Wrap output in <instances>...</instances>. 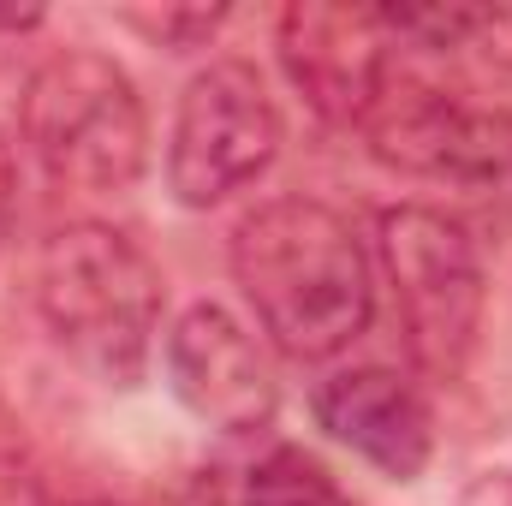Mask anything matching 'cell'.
<instances>
[{
	"label": "cell",
	"instance_id": "cell-1",
	"mask_svg": "<svg viewBox=\"0 0 512 506\" xmlns=\"http://www.w3.org/2000/svg\"><path fill=\"white\" fill-rule=\"evenodd\" d=\"M233 280L256 328L298 364L340 358L376 316V262L316 197H274L233 227Z\"/></svg>",
	"mask_w": 512,
	"mask_h": 506
},
{
	"label": "cell",
	"instance_id": "cell-2",
	"mask_svg": "<svg viewBox=\"0 0 512 506\" xmlns=\"http://www.w3.org/2000/svg\"><path fill=\"white\" fill-rule=\"evenodd\" d=\"M48 340L102 387H137L149 370L167 280L149 251L108 221H66L42 239L30 274Z\"/></svg>",
	"mask_w": 512,
	"mask_h": 506
},
{
	"label": "cell",
	"instance_id": "cell-3",
	"mask_svg": "<svg viewBox=\"0 0 512 506\" xmlns=\"http://www.w3.org/2000/svg\"><path fill=\"white\" fill-rule=\"evenodd\" d=\"M18 131L36 167L78 197H120L149 167V114L131 72L102 48L48 54L18 96Z\"/></svg>",
	"mask_w": 512,
	"mask_h": 506
},
{
	"label": "cell",
	"instance_id": "cell-4",
	"mask_svg": "<svg viewBox=\"0 0 512 506\" xmlns=\"http://www.w3.org/2000/svg\"><path fill=\"white\" fill-rule=\"evenodd\" d=\"M376 262L393 286V316L411 364L435 381H453L477 352L489 304L471 227L429 203H393L376 215Z\"/></svg>",
	"mask_w": 512,
	"mask_h": 506
},
{
	"label": "cell",
	"instance_id": "cell-5",
	"mask_svg": "<svg viewBox=\"0 0 512 506\" xmlns=\"http://www.w3.org/2000/svg\"><path fill=\"white\" fill-rule=\"evenodd\" d=\"M280 108L245 60H209L173 108L167 131V191L185 209H221L256 185L280 155Z\"/></svg>",
	"mask_w": 512,
	"mask_h": 506
},
{
	"label": "cell",
	"instance_id": "cell-6",
	"mask_svg": "<svg viewBox=\"0 0 512 506\" xmlns=\"http://www.w3.org/2000/svg\"><path fill=\"white\" fill-rule=\"evenodd\" d=\"M274 48L292 90L328 126H364L399 60L382 6H340V0H292L274 24Z\"/></svg>",
	"mask_w": 512,
	"mask_h": 506
},
{
	"label": "cell",
	"instance_id": "cell-7",
	"mask_svg": "<svg viewBox=\"0 0 512 506\" xmlns=\"http://www.w3.org/2000/svg\"><path fill=\"white\" fill-rule=\"evenodd\" d=\"M167 381L173 399L215 435H256L280 411V381L268 370L256 334L227 304H185L179 322L167 328Z\"/></svg>",
	"mask_w": 512,
	"mask_h": 506
},
{
	"label": "cell",
	"instance_id": "cell-8",
	"mask_svg": "<svg viewBox=\"0 0 512 506\" xmlns=\"http://www.w3.org/2000/svg\"><path fill=\"white\" fill-rule=\"evenodd\" d=\"M310 411L346 453H358L387 483H417L429 471V459H435L429 399L417 393V381L387 370V364L328 376L310 393Z\"/></svg>",
	"mask_w": 512,
	"mask_h": 506
},
{
	"label": "cell",
	"instance_id": "cell-9",
	"mask_svg": "<svg viewBox=\"0 0 512 506\" xmlns=\"http://www.w3.org/2000/svg\"><path fill=\"white\" fill-rule=\"evenodd\" d=\"M465 108L471 102L459 90H447V84H435V78L393 60L382 96H376V108L364 120L370 155L393 173H405V179H435V167L447 155V137H453Z\"/></svg>",
	"mask_w": 512,
	"mask_h": 506
},
{
	"label": "cell",
	"instance_id": "cell-10",
	"mask_svg": "<svg viewBox=\"0 0 512 506\" xmlns=\"http://www.w3.org/2000/svg\"><path fill=\"white\" fill-rule=\"evenodd\" d=\"M429 185H447L477 209H512V108H465Z\"/></svg>",
	"mask_w": 512,
	"mask_h": 506
},
{
	"label": "cell",
	"instance_id": "cell-11",
	"mask_svg": "<svg viewBox=\"0 0 512 506\" xmlns=\"http://www.w3.org/2000/svg\"><path fill=\"white\" fill-rule=\"evenodd\" d=\"M245 506H352V495L298 447L262 453L245 477Z\"/></svg>",
	"mask_w": 512,
	"mask_h": 506
},
{
	"label": "cell",
	"instance_id": "cell-12",
	"mask_svg": "<svg viewBox=\"0 0 512 506\" xmlns=\"http://www.w3.org/2000/svg\"><path fill=\"white\" fill-rule=\"evenodd\" d=\"M501 12L489 6H382V24L393 42H417L429 54H453V48H471L477 36L495 30Z\"/></svg>",
	"mask_w": 512,
	"mask_h": 506
},
{
	"label": "cell",
	"instance_id": "cell-13",
	"mask_svg": "<svg viewBox=\"0 0 512 506\" xmlns=\"http://www.w3.org/2000/svg\"><path fill=\"white\" fill-rule=\"evenodd\" d=\"M131 30L167 54H191V48H209L215 30L227 24L221 6H161V12H120Z\"/></svg>",
	"mask_w": 512,
	"mask_h": 506
},
{
	"label": "cell",
	"instance_id": "cell-14",
	"mask_svg": "<svg viewBox=\"0 0 512 506\" xmlns=\"http://www.w3.org/2000/svg\"><path fill=\"white\" fill-rule=\"evenodd\" d=\"M0 506H48V495H42V483L30 471L0 465Z\"/></svg>",
	"mask_w": 512,
	"mask_h": 506
},
{
	"label": "cell",
	"instance_id": "cell-15",
	"mask_svg": "<svg viewBox=\"0 0 512 506\" xmlns=\"http://www.w3.org/2000/svg\"><path fill=\"white\" fill-rule=\"evenodd\" d=\"M459 506H512V471H483V477L459 495Z\"/></svg>",
	"mask_w": 512,
	"mask_h": 506
},
{
	"label": "cell",
	"instance_id": "cell-16",
	"mask_svg": "<svg viewBox=\"0 0 512 506\" xmlns=\"http://www.w3.org/2000/svg\"><path fill=\"white\" fill-rule=\"evenodd\" d=\"M42 24V12H0V30H30Z\"/></svg>",
	"mask_w": 512,
	"mask_h": 506
}]
</instances>
